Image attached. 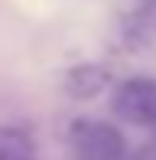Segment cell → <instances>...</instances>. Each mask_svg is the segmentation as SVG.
<instances>
[{"label":"cell","mask_w":156,"mask_h":160,"mask_svg":"<svg viewBox=\"0 0 156 160\" xmlns=\"http://www.w3.org/2000/svg\"><path fill=\"white\" fill-rule=\"evenodd\" d=\"M72 150L78 160H124L127 141L108 121H75Z\"/></svg>","instance_id":"1"},{"label":"cell","mask_w":156,"mask_h":160,"mask_svg":"<svg viewBox=\"0 0 156 160\" xmlns=\"http://www.w3.org/2000/svg\"><path fill=\"white\" fill-rule=\"evenodd\" d=\"M114 114L127 124H153L156 121V82L146 75H133L117 85Z\"/></svg>","instance_id":"2"},{"label":"cell","mask_w":156,"mask_h":160,"mask_svg":"<svg viewBox=\"0 0 156 160\" xmlns=\"http://www.w3.org/2000/svg\"><path fill=\"white\" fill-rule=\"evenodd\" d=\"M111 75L104 65H94V62H85V65H75L72 72L65 75V92L72 98H94L108 88Z\"/></svg>","instance_id":"3"},{"label":"cell","mask_w":156,"mask_h":160,"mask_svg":"<svg viewBox=\"0 0 156 160\" xmlns=\"http://www.w3.org/2000/svg\"><path fill=\"white\" fill-rule=\"evenodd\" d=\"M0 160H33V137L20 128L0 124Z\"/></svg>","instance_id":"4"},{"label":"cell","mask_w":156,"mask_h":160,"mask_svg":"<svg viewBox=\"0 0 156 160\" xmlns=\"http://www.w3.org/2000/svg\"><path fill=\"white\" fill-rule=\"evenodd\" d=\"M130 160H156V144H150V147H140Z\"/></svg>","instance_id":"5"},{"label":"cell","mask_w":156,"mask_h":160,"mask_svg":"<svg viewBox=\"0 0 156 160\" xmlns=\"http://www.w3.org/2000/svg\"><path fill=\"white\" fill-rule=\"evenodd\" d=\"M143 3V10H156V0H140Z\"/></svg>","instance_id":"6"},{"label":"cell","mask_w":156,"mask_h":160,"mask_svg":"<svg viewBox=\"0 0 156 160\" xmlns=\"http://www.w3.org/2000/svg\"><path fill=\"white\" fill-rule=\"evenodd\" d=\"M150 128H153V131H156V121H153V124H150Z\"/></svg>","instance_id":"7"}]
</instances>
